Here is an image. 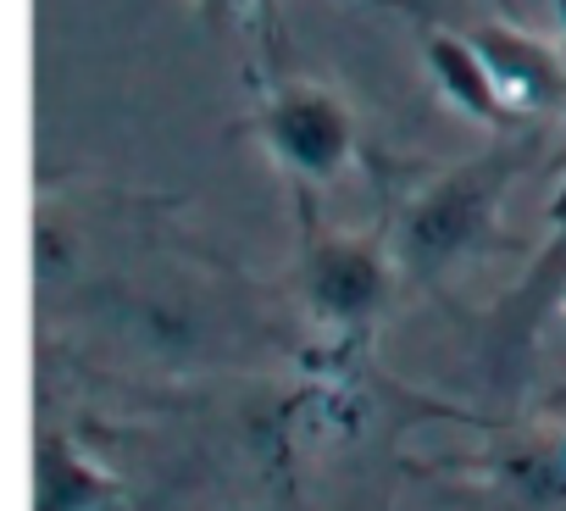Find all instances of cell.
<instances>
[{
    "instance_id": "6da1fadb",
    "label": "cell",
    "mask_w": 566,
    "mask_h": 511,
    "mask_svg": "<svg viewBox=\"0 0 566 511\" xmlns=\"http://www.w3.org/2000/svg\"><path fill=\"white\" fill-rule=\"evenodd\" d=\"M522 161H527V145L511 139V145H494L489 156L450 167L439 184H428L395 228V262L411 279H439V273L461 268L467 255H478L494 239L500 200H505L511 178L522 173Z\"/></svg>"
},
{
    "instance_id": "7a4b0ae2",
    "label": "cell",
    "mask_w": 566,
    "mask_h": 511,
    "mask_svg": "<svg viewBox=\"0 0 566 511\" xmlns=\"http://www.w3.org/2000/svg\"><path fill=\"white\" fill-rule=\"evenodd\" d=\"M255 128H261L266 150L295 178H306V184L339 178L350 167V156H356V117H350V106L334 90L306 84V79L277 84L266 95Z\"/></svg>"
},
{
    "instance_id": "3957f363",
    "label": "cell",
    "mask_w": 566,
    "mask_h": 511,
    "mask_svg": "<svg viewBox=\"0 0 566 511\" xmlns=\"http://www.w3.org/2000/svg\"><path fill=\"white\" fill-rule=\"evenodd\" d=\"M306 295L328 323H361L389 295V262L367 239H323L306 262Z\"/></svg>"
},
{
    "instance_id": "277c9868",
    "label": "cell",
    "mask_w": 566,
    "mask_h": 511,
    "mask_svg": "<svg viewBox=\"0 0 566 511\" xmlns=\"http://www.w3.org/2000/svg\"><path fill=\"white\" fill-rule=\"evenodd\" d=\"M472 40H478L500 95L516 112H549V106L566 101V62L549 45H538V40L505 29V23H483V29H472Z\"/></svg>"
},
{
    "instance_id": "5b68a950",
    "label": "cell",
    "mask_w": 566,
    "mask_h": 511,
    "mask_svg": "<svg viewBox=\"0 0 566 511\" xmlns=\"http://www.w3.org/2000/svg\"><path fill=\"white\" fill-rule=\"evenodd\" d=\"M422 56H428V73H433L439 95H444L461 117L489 123V128H511L516 106L500 95V84H494V73H489V62H483V51H478L472 34H444V29H433V34H422Z\"/></svg>"
},
{
    "instance_id": "8992f818",
    "label": "cell",
    "mask_w": 566,
    "mask_h": 511,
    "mask_svg": "<svg viewBox=\"0 0 566 511\" xmlns=\"http://www.w3.org/2000/svg\"><path fill=\"white\" fill-rule=\"evenodd\" d=\"M101 494L106 478L90 461H78V450L62 434H51L40 445V511H95Z\"/></svg>"
},
{
    "instance_id": "52a82bcc",
    "label": "cell",
    "mask_w": 566,
    "mask_h": 511,
    "mask_svg": "<svg viewBox=\"0 0 566 511\" xmlns=\"http://www.w3.org/2000/svg\"><path fill=\"white\" fill-rule=\"evenodd\" d=\"M555 12H560V29H566V0H555Z\"/></svg>"
},
{
    "instance_id": "ba28073f",
    "label": "cell",
    "mask_w": 566,
    "mask_h": 511,
    "mask_svg": "<svg viewBox=\"0 0 566 511\" xmlns=\"http://www.w3.org/2000/svg\"><path fill=\"white\" fill-rule=\"evenodd\" d=\"M206 7H211V12H217V7H233V0H206Z\"/></svg>"
},
{
    "instance_id": "9c48e42d",
    "label": "cell",
    "mask_w": 566,
    "mask_h": 511,
    "mask_svg": "<svg viewBox=\"0 0 566 511\" xmlns=\"http://www.w3.org/2000/svg\"><path fill=\"white\" fill-rule=\"evenodd\" d=\"M555 406H566V389H555Z\"/></svg>"
}]
</instances>
